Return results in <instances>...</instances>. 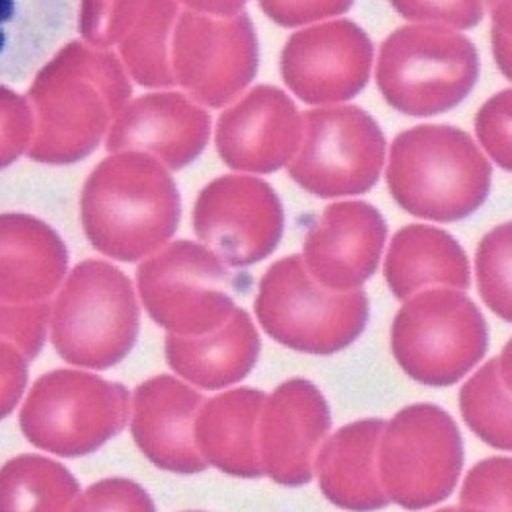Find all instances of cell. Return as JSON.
Segmentation results:
<instances>
[{
	"instance_id": "cell-8",
	"label": "cell",
	"mask_w": 512,
	"mask_h": 512,
	"mask_svg": "<svg viewBox=\"0 0 512 512\" xmlns=\"http://www.w3.org/2000/svg\"><path fill=\"white\" fill-rule=\"evenodd\" d=\"M391 352L408 377L430 387L459 383L488 352V323L465 290L424 288L399 309Z\"/></svg>"
},
{
	"instance_id": "cell-36",
	"label": "cell",
	"mask_w": 512,
	"mask_h": 512,
	"mask_svg": "<svg viewBox=\"0 0 512 512\" xmlns=\"http://www.w3.org/2000/svg\"><path fill=\"white\" fill-rule=\"evenodd\" d=\"M260 11L280 27H307L346 15L354 0H258Z\"/></svg>"
},
{
	"instance_id": "cell-22",
	"label": "cell",
	"mask_w": 512,
	"mask_h": 512,
	"mask_svg": "<svg viewBox=\"0 0 512 512\" xmlns=\"http://www.w3.org/2000/svg\"><path fill=\"white\" fill-rule=\"evenodd\" d=\"M260 350V334L245 309H235L221 327L208 334H169L165 340L169 367L204 391H218L247 379Z\"/></svg>"
},
{
	"instance_id": "cell-37",
	"label": "cell",
	"mask_w": 512,
	"mask_h": 512,
	"mask_svg": "<svg viewBox=\"0 0 512 512\" xmlns=\"http://www.w3.org/2000/svg\"><path fill=\"white\" fill-rule=\"evenodd\" d=\"M72 510H155V502L138 484L126 478H109L81 494Z\"/></svg>"
},
{
	"instance_id": "cell-3",
	"label": "cell",
	"mask_w": 512,
	"mask_h": 512,
	"mask_svg": "<svg viewBox=\"0 0 512 512\" xmlns=\"http://www.w3.org/2000/svg\"><path fill=\"white\" fill-rule=\"evenodd\" d=\"M385 179L393 200L412 216L457 223L488 200L492 165L465 130L424 124L393 140Z\"/></svg>"
},
{
	"instance_id": "cell-35",
	"label": "cell",
	"mask_w": 512,
	"mask_h": 512,
	"mask_svg": "<svg viewBox=\"0 0 512 512\" xmlns=\"http://www.w3.org/2000/svg\"><path fill=\"white\" fill-rule=\"evenodd\" d=\"M510 107L512 93L504 89L490 97L475 116V134L488 157L504 171L512 167L510 149Z\"/></svg>"
},
{
	"instance_id": "cell-34",
	"label": "cell",
	"mask_w": 512,
	"mask_h": 512,
	"mask_svg": "<svg viewBox=\"0 0 512 512\" xmlns=\"http://www.w3.org/2000/svg\"><path fill=\"white\" fill-rule=\"evenodd\" d=\"M33 109L27 97L0 85V169L27 153L33 138Z\"/></svg>"
},
{
	"instance_id": "cell-10",
	"label": "cell",
	"mask_w": 512,
	"mask_h": 512,
	"mask_svg": "<svg viewBox=\"0 0 512 512\" xmlns=\"http://www.w3.org/2000/svg\"><path fill=\"white\" fill-rule=\"evenodd\" d=\"M463 461V436L443 408L414 404L385 422L379 475L397 506L422 510L445 502L457 488Z\"/></svg>"
},
{
	"instance_id": "cell-9",
	"label": "cell",
	"mask_w": 512,
	"mask_h": 512,
	"mask_svg": "<svg viewBox=\"0 0 512 512\" xmlns=\"http://www.w3.org/2000/svg\"><path fill=\"white\" fill-rule=\"evenodd\" d=\"M130 414L132 395L122 383L58 369L33 383L19 424L33 447L75 459L112 441L126 428Z\"/></svg>"
},
{
	"instance_id": "cell-40",
	"label": "cell",
	"mask_w": 512,
	"mask_h": 512,
	"mask_svg": "<svg viewBox=\"0 0 512 512\" xmlns=\"http://www.w3.org/2000/svg\"><path fill=\"white\" fill-rule=\"evenodd\" d=\"M188 11L214 15V17H231L245 9L247 0H177Z\"/></svg>"
},
{
	"instance_id": "cell-33",
	"label": "cell",
	"mask_w": 512,
	"mask_h": 512,
	"mask_svg": "<svg viewBox=\"0 0 512 512\" xmlns=\"http://www.w3.org/2000/svg\"><path fill=\"white\" fill-rule=\"evenodd\" d=\"M410 23L443 25L455 31L478 27L484 19V0H389Z\"/></svg>"
},
{
	"instance_id": "cell-23",
	"label": "cell",
	"mask_w": 512,
	"mask_h": 512,
	"mask_svg": "<svg viewBox=\"0 0 512 512\" xmlns=\"http://www.w3.org/2000/svg\"><path fill=\"white\" fill-rule=\"evenodd\" d=\"M266 393L251 387L204 399L194 436L204 461L233 478H262L258 424Z\"/></svg>"
},
{
	"instance_id": "cell-4",
	"label": "cell",
	"mask_w": 512,
	"mask_h": 512,
	"mask_svg": "<svg viewBox=\"0 0 512 512\" xmlns=\"http://www.w3.org/2000/svg\"><path fill=\"white\" fill-rule=\"evenodd\" d=\"M377 87L395 112L432 118L451 112L480 79V52L451 27L410 23L379 48Z\"/></svg>"
},
{
	"instance_id": "cell-7",
	"label": "cell",
	"mask_w": 512,
	"mask_h": 512,
	"mask_svg": "<svg viewBox=\"0 0 512 512\" xmlns=\"http://www.w3.org/2000/svg\"><path fill=\"white\" fill-rule=\"evenodd\" d=\"M253 307L272 340L317 356L352 346L371 315L367 292H336L321 286L307 272L301 253L286 255L268 268Z\"/></svg>"
},
{
	"instance_id": "cell-20",
	"label": "cell",
	"mask_w": 512,
	"mask_h": 512,
	"mask_svg": "<svg viewBox=\"0 0 512 512\" xmlns=\"http://www.w3.org/2000/svg\"><path fill=\"white\" fill-rule=\"evenodd\" d=\"M68 247L40 218L0 214V303H42L68 272Z\"/></svg>"
},
{
	"instance_id": "cell-27",
	"label": "cell",
	"mask_w": 512,
	"mask_h": 512,
	"mask_svg": "<svg viewBox=\"0 0 512 512\" xmlns=\"http://www.w3.org/2000/svg\"><path fill=\"white\" fill-rule=\"evenodd\" d=\"M81 486L62 463L19 455L0 467V510H72Z\"/></svg>"
},
{
	"instance_id": "cell-31",
	"label": "cell",
	"mask_w": 512,
	"mask_h": 512,
	"mask_svg": "<svg viewBox=\"0 0 512 512\" xmlns=\"http://www.w3.org/2000/svg\"><path fill=\"white\" fill-rule=\"evenodd\" d=\"M50 317V301L0 303V340L13 344L27 360H33L46 344Z\"/></svg>"
},
{
	"instance_id": "cell-24",
	"label": "cell",
	"mask_w": 512,
	"mask_h": 512,
	"mask_svg": "<svg viewBox=\"0 0 512 512\" xmlns=\"http://www.w3.org/2000/svg\"><path fill=\"white\" fill-rule=\"evenodd\" d=\"M383 274L399 301L432 286L459 290L471 286L469 262L459 241L447 231L428 225H408L395 233Z\"/></svg>"
},
{
	"instance_id": "cell-18",
	"label": "cell",
	"mask_w": 512,
	"mask_h": 512,
	"mask_svg": "<svg viewBox=\"0 0 512 512\" xmlns=\"http://www.w3.org/2000/svg\"><path fill=\"white\" fill-rule=\"evenodd\" d=\"M385 241L383 214L369 202L346 200L323 210L305 237L301 255L307 272L321 286L348 292L375 276Z\"/></svg>"
},
{
	"instance_id": "cell-38",
	"label": "cell",
	"mask_w": 512,
	"mask_h": 512,
	"mask_svg": "<svg viewBox=\"0 0 512 512\" xmlns=\"http://www.w3.org/2000/svg\"><path fill=\"white\" fill-rule=\"evenodd\" d=\"M29 360L19 348L0 340V420L11 416L21 401L27 379Z\"/></svg>"
},
{
	"instance_id": "cell-32",
	"label": "cell",
	"mask_w": 512,
	"mask_h": 512,
	"mask_svg": "<svg viewBox=\"0 0 512 512\" xmlns=\"http://www.w3.org/2000/svg\"><path fill=\"white\" fill-rule=\"evenodd\" d=\"M465 510H510V459L492 457L475 465L459 494Z\"/></svg>"
},
{
	"instance_id": "cell-28",
	"label": "cell",
	"mask_w": 512,
	"mask_h": 512,
	"mask_svg": "<svg viewBox=\"0 0 512 512\" xmlns=\"http://www.w3.org/2000/svg\"><path fill=\"white\" fill-rule=\"evenodd\" d=\"M459 408L465 424L486 445L510 451V342L498 358L467 379L459 393Z\"/></svg>"
},
{
	"instance_id": "cell-29",
	"label": "cell",
	"mask_w": 512,
	"mask_h": 512,
	"mask_svg": "<svg viewBox=\"0 0 512 512\" xmlns=\"http://www.w3.org/2000/svg\"><path fill=\"white\" fill-rule=\"evenodd\" d=\"M510 223H502L488 231L475 253V274L484 303L500 319L510 321Z\"/></svg>"
},
{
	"instance_id": "cell-39",
	"label": "cell",
	"mask_w": 512,
	"mask_h": 512,
	"mask_svg": "<svg viewBox=\"0 0 512 512\" xmlns=\"http://www.w3.org/2000/svg\"><path fill=\"white\" fill-rule=\"evenodd\" d=\"M492 17V52L502 75L510 79V0H484Z\"/></svg>"
},
{
	"instance_id": "cell-1",
	"label": "cell",
	"mask_w": 512,
	"mask_h": 512,
	"mask_svg": "<svg viewBox=\"0 0 512 512\" xmlns=\"http://www.w3.org/2000/svg\"><path fill=\"white\" fill-rule=\"evenodd\" d=\"M130 97L132 83L120 56L85 42L62 46L35 72L27 91L35 122L27 157L44 165L87 159Z\"/></svg>"
},
{
	"instance_id": "cell-12",
	"label": "cell",
	"mask_w": 512,
	"mask_h": 512,
	"mask_svg": "<svg viewBox=\"0 0 512 512\" xmlns=\"http://www.w3.org/2000/svg\"><path fill=\"white\" fill-rule=\"evenodd\" d=\"M260 44L247 13L179 11L171 38L175 85L204 107L231 105L258 75Z\"/></svg>"
},
{
	"instance_id": "cell-19",
	"label": "cell",
	"mask_w": 512,
	"mask_h": 512,
	"mask_svg": "<svg viewBox=\"0 0 512 512\" xmlns=\"http://www.w3.org/2000/svg\"><path fill=\"white\" fill-rule=\"evenodd\" d=\"M204 395L171 375L140 383L132 397V438L155 467L194 475L210 465L198 451L194 424Z\"/></svg>"
},
{
	"instance_id": "cell-11",
	"label": "cell",
	"mask_w": 512,
	"mask_h": 512,
	"mask_svg": "<svg viewBox=\"0 0 512 512\" xmlns=\"http://www.w3.org/2000/svg\"><path fill=\"white\" fill-rule=\"evenodd\" d=\"M385 155V134L369 112L348 103L321 105L303 114V140L286 169L317 198H352L377 186Z\"/></svg>"
},
{
	"instance_id": "cell-14",
	"label": "cell",
	"mask_w": 512,
	"mask_h": 512,
	"mask_svg": "<svg viewBox=\"0 0 512 512\" xmlns=\"http://www.w3.org/2000/svg\"><path fill=\"white\" fill-rule=\"evenodd\" d=\"M375 48L358 23L329 19L292 33L280 56L282 81L307 105H338L369 85Z\"/></svg>"
},
{
	"instance_id": "cell-30",
	"label": "cell",
	"mask_w": 512,
	"mask_h": 512,
	"mask_svg": "<svg viewBox=\"0 0 512 512\" xmlns=\"http://www.w3.org/2000/svg\"><path fill=\"white\" fill-rule=\"evenodd\" d=\"M144 0H79V33L85 44L109 50L120 44Z\"/></svg>"
},
{
	"instance_id": "cell-6",
	"label": "cell",
	"mask_w": 512,
	"mask_h": 512,
	"mask_svg": "<svg viewBox=\"0 0 512 512\" xmlns=\"http://www.w3.org/2000/svg\"><path fill=\"white\" fill-rule=\"evenodd\" d=\"M140 301L151 319L177 336H200L221 327L251 288L204 243L175 241L144 258L136 270Z\"/></svg>"
},
{
	"instance_id": "cell-26",
	"label": "cell",
	"mask_w": 512,
	"mask_h": 512,
	"mask_svg": "<svg viewBox=\"0 0 512 512\" xmlns=\"http://www.w3.org/2000/svg\"><path fill=\"white\" fill-rule=\"evenodd\" d=\"M177 15V0H144L136 21L120 42V60L128 77L144 89L175 85L171 38Z\"/></svg>"
},
{
	"instance_id": "cell-17",
	"label": "cell",
	"mask_w": 512,
	"mask_h": 512,
	"mask_svg": "<svg viewBox=\"0 0 512 512\" xmlns=\"http://www.w3.org/2000/svg\"><path fill=\"white\" fill-rule=\"evenodd\" d=\"M210 130L204 105L186 93L159 91L128 101L109 126L105 146L109 153H146L169 171H179L204 153Z\"/></svg>"
},
{
	"instance_id": "cell-25",
	"label": "cell",
	"mask_w": 512,
	"mask_h": 512,
	"mask_svg": "<svg viewBox=\"0 0 512 512\" xmlns=\"http://www.w3.org/2000/svg\"><path fill=\"white\" fill-rule=\"evenodd\" d=\"M72 17V0H0V81L27 79Z\"/></svg>"
},
{
	"instance_id": "cell-13",
	"label": "cell",
	"mask_w": 512,
	"mask_h": 512,
	"mask_svg": "<svg viewBox=\"0 0 512 512\" xmlns=\"http://www.w3.org/2000/svg\"><path fill=\"white\" fill-rule=\"evenodd\" d=\"M194 233L231 268L266 260L284 235V206L268 181L251 175H223L198 194Z\"/></svg>"
},
{
	"instance_id": "cell-16",
	"label": "cell",
	"mask_w": 512,
	"mask_h": 512,
	"mask_svg": "<svg viewBox=\"0 0 512 512\" xmlns=\"http://www.w3.org/2000/svg\"><path fill=\"white\" fill-rule=\"evenodd\" d=\"M216 151L233 171L268 175L286 167L303 140V114L282 89L258 85L216 122Z\"/></svg>"
},
{
	"instance_id": "cell-21",
	"label": "cell",
	"mask_w": 512,
	"mask_h": 512,
	"mask_svg": "<svg viewBox=\"0 0 512 512\" xmlns=\"http://www.w3.org/2000/svg\"><path fill=\"white\" fill-rule=\"evenodd\" d=\"M385 420L367 418L325 436L315 473L323 496L346 510H379L391 504L379 475V441Z\"/></svg>"
},
{
	"instance_id": "cell-15",
	"label": "cell",
	"mask_w": 512,
	"mask_h": 512,
	"mask_svg": "<svg viewBox=\"0 0 512 512\" xmlns=\"http://www.w3.org/2000/svg\"><path fill=\"white\" fill-rule=\"evenodd\" d=\"M332 428V412L325 395L309 379L297 377L266 395L258 449L262 471L286 488H299L313 480L315 457Z\"/></svg>"
},
{
	"instance_id": "cell-5",
	"label": "cell",
	"mask_w": 512,
	"mask_h": 512,
	"mask_svg": "<svg viewBox=\"0 0 512 512\" xmlns=\"http://www.w3.org/2000/svg\"><path fill=\"white\" fill-rule=\"evenodd\" d=\"M50 329L64 362L91 371L116 367L132 352L140 332L132 280L103 260L77 264L58 288Z\"/></svg>"
},
{
	"instance_id": "cell-2",
	"label": "cell",
	"mask_w": 512,
	"mask_h": 512,
	"mask_svg": "<svg viewBox=\"0 0 512 512\" xmlns=\"http://www.w3.org/2000/svg\"><path fill=\"white\" fill-rule=\"evenodd\" d=\"M181 221V198L169 169L136 151L109 153L81 192L89 243L116 262H142L165 247Z\"/></svg>"
}]
</instances>
